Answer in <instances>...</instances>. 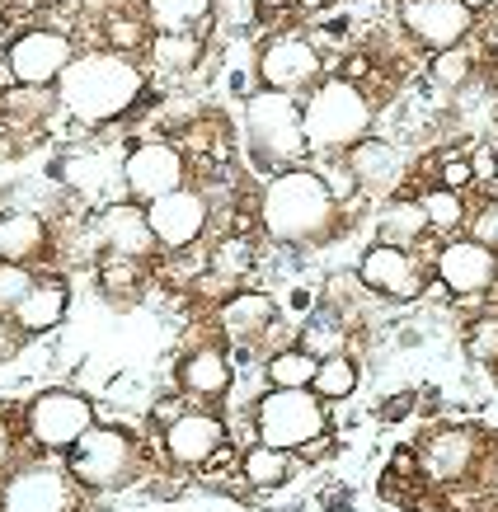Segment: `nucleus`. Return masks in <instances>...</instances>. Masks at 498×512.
I'll list each match as a JSON object with an SVG mask.
<instances>
[{
    "mask_svg": "<svg viewBox=\"0 0 498 512\" xmlns=\"http://www.w3.org/2000/svg\"><path fill=\"white\" fill-rule=\"evenodd\" d=\"M146 90V71L137 66V57H123L113 47H90L76 52L71 66L57 80V99L62 113L76 118L80 127H109L118 123Z\"/></svg>",
    "mask_w": 498,
    "mask_h": 512,
    "instance_id": "1",
    "label": "nucleus"
},
{
    "mask_svg": "<svg viewBox=\"0 0 498 512\" xmlns=\"http://www.w3.org/2000/svg\"><path fill=\"white\" fill-rule=\"evenodd\" d=\"M334 221H339V202L311 165L268 174L264 193H259V226H264L268 240L315 245V240H325L334 231Z\"/></svg>",
    "mask_w": 498,
    "mask_h": 512,
    "instance_id": "2",
    "label": "nucleus"
},
{
    "mask_svg": "<svg viewBox=\"0 0 498 512\" xmlns=\"http://www.w3.org/2000/svg\"><path fill=\"white\" fill-rule=\"evenodd\" d=\"M240 132H245L249 160L264 174L301 170L311 146H306V127H301V99L278 90H249L240 104Z\"/></svg>",
    "mask_w": 498,
    "mask_h": 512,
    "instance_id": "3",
    "label": "nucleus"
},
{
    "mask_svg": "<svg viewBox=\"0 0 498 512\" xmlns=\"http://www.w3.org/2000/svg\"><path fill=\"white\" fill-rule=\"evenodd\" d=\"M376 104L372 94L343 76H325L306 99H301V127L311 156H343L348 146L372 137Z\"/></svg>",
    "mask_w": 498,
    "mask_h": 512,
    "instance_id": "4",
    "label": "nucleus"
},
{
    "mask_svg": "<svg viewBox=\"0 0 498 512\" xmlns=\"http://www.w3.org/2000/svg\"><path fill=\"white\" fill-rule=\"evenodd\" d=\"M137 466H141L137 437L127 433V428H118V423H94L90 433L66 451V470L90 494H118V489H127V484L137 480Z\"/></svg>",
    "mask_w": 498,
    "mask_h": 512,
    "instance_id": "5",
    "label": "nucleus"
},
{
    "mask_svg": "<svg viewBox=\"0 0 498 512\" xmlns=\"http://www.w3.org/2000/svg\"><path fill=\"white\" fill-rule=\"evenodd\" d=\"M329 409L315 390H264L254 400V437L264 447L301 451L306 442L325 437Z\"/></svg>",
    "mask_w": 498,
    "mask_h": 512,
    "instance_id": "6",
    "label": "nucleus"
},
{
    "mask_svg": "<svg viewBox=\"0 0 498 512\" xmlns=\"http://www.w3.org/2000/svg\"><path fill=\"white\" fill-rule=\"evenodd\" d=\"M94 423H99V409L80 390L66 386H52L24 404V437L33 447H43L47 456H66Z\"/></svg>",
    "mask_w": 498,
    "mask_h": 512,
    "instance_id": "7",
    "label": "nucleus"
},
{
    "mask_svg": "<svg viewBox=\"0 0 498 512\" xmlns=\"http://www.w3.org/2000/svg\"><path fill=\"white\" fill-rule=\"evenodd\" d=\"M0 512H80V484L57 461H29L0 480Z\"/></svg>",
    "mask_w": 498,
    "mask_h": 512,
    "instance_id": "8",
    "label": "nucleus"
},
{
    "mask_svg": "<svg viewBox=\"0 0 498 512\" xmlns=\"http://www.w3.org/2000/svg\"><path fill=\"white\" fill-rule=\"evenodd\" d=\"M76 57L71 33L62 29H24L15 43L5 47V76L10 85H29V90H57L62 71Z\"/></svg>",
    "mask_w": 498,
    "mask_h": 512,
    "instance_id": "9",
    "label": "nucleus"
},
{
    "mask_svg": "<svg viewBox=\"0 0 498 512\" xmlns=\"http://www.w3.org/2000/svg\"><path fill=\"white\" fill-rule=\"evenodd\" d=\"M254 71H259V85H264V90L306 99V94L325 80V57H320V47H315L311 38H301V33H278V38L264 43Z\"/></svg>",
    "mask_w": 498,
    "mask_h": 512,
    "instance_id": "10",
    "label": "nucleus"
},
{
    "mask_svg": "<svg viewBox=\"0 0 498 512\" xmlns=\"http://www.w3.org/2000/svg\"><path fill=\"white\" fill-rule=\"evenodd\" d=\"M358 278H362L367 292L386 296V301H395V306H414V301H423L433 273H428V259H423L419 249L367 245L362 249V259H358Z\"/></svg>",
    "mask_w": 498,
    "mask_h": 512,
    "instance_id": "11",
    "label": "nucleus"
},
{
    "mask_svg": "<svg viewBox=\"0 0 498 512\" xmlns=\"http://www.w3.org/2000/svg\"><path fill=\"white\" fill-rule=\"evenodd\" d=\"M188 184V160L174 141H137L123 156V188L127 198L151 207L156 198Z\"/></svg>",
    "mask_w": 498,
    "mask_h": 512,
    "instance_id": "12",
    "label": "nucleus"
},
{
    "mask_svg": "<svg viewBox=\"0 0 498 512\" xmlns=\"http://www.w3.org/2000/svg\"><path fill=\"white\" fill-rule=\"evenodd\" d=\"M433 278L452 296H489L498 282V254L470 235H452L447 245L433 254Z\"/></svg>",
    "mask_w": 498,
    "mask_h": 512,
    "instance_id": "13",
    "label": "nucleus"
},
{
    "mask_svg": "<svg viewBox=\"0 0 498 512\" xmlns=\"http://www.w3.org/2000/svg\"><path fill=\"white\" fill-rule=\"evenodd\" d=\"M400 24L423 52L461 47L475 33V15L461 0H400Z\"/></svg>",
    "mask_w": 498,
    "mask_h": 512,
    "instance_id": "14",
    "label": "nucleus"
},
{
    "mask_svg": "<svg viewBox=\"0 0 498 512\" xmlns=\"http://www.w3.org/2000/svg\"><path fill=\"white\" fill-rule=\"evenodd\" d=\"M207 221H212L207 217V198L188 184L146 207V226H151V235H156V245L170 249V254H184V249L198 245V240L207 235Z\"/></svg>",
    "mask_w": 498,
    "mask_h": 512,
    "instance_id": "15",
    "label": "nucleus"
},
{
    "mask_svg": "<svg viewBox=\"0 0 498 512\" xmlns=\"http://www.w3.org/2000/svg\"><path fill=\"white\" fill-rule=\"evenodd\" d=\"M231 442V428L212 409H188L184 419H174L170 428H160V447L165 461L179 470H203L221 447Z\"/></svg>",
    "mask_w": 498,
    "mask_h": 512,
    "instance_id": "16",
    "label": "nucleus"
},
{
    "mask_svg": "<svg viewBox=\"0 0 498 512\" xmlns=\"http://www.w3.org/2000/svg\"><path fill=\"white\" fill-rule=\"evenodd\" d=\"M480 437L470 428H433L423 437L414 456H419V475L433 489H447V484H466L475 461H480Z\"/></svg>",
    "mask_w": 498,
    "mask_h": 512,
    "instance_id": "17",
    "label": "nucleus"
},
{
    "mask_svg": "<svg viewBox=\"0 0 498 512\" xmlns=\"http://www.w3.org/2000/svg\"><path fill=\"white\" fill-rule=\"evenodd\" d=\"M90 240L104 254H118V259H151L156 254V235H151V226H146V207L141 202H132V198H123V202H109L99 217L90 221Z\"/></svg>",
    "mask_w": 498,
    "mask_h": 512,
    "instance_id": "18",
    "label": "nucleus"
},
{
    "mask_svg": "<svg viewBox=\"0 0 498 512\" xmlns=\"http://www.w3.org/2000/svg\"><path fill=\"white\" fill-rule=\"evenodd\" d=\"M278 301L268 292H231L226 301H221L217 311V325L221 334L231 343H249V348H259V343L268 339V329L278 325Z\"/></svg>",
    "mask_w": 498,
    "mask_h": 512,
    "instance_id": "19",
    "label": "nucleus"
},
{
    "mask_svg": "<svg viewBox=\"0 0 498 512\" xmlns=\"http://www.w3.org/2000/svg\"><path fill=\"white\" fill-rule=\"evenodd\" d=\"M235 386V362L221 348H193V353L179 362V390L188 400H203V404H217L226 400Z\"/></svg>",
    "mask_w": 498,
    "mask_h": 512,
    "instance_id": "20",
    "label": "nucleus"
},
{
    "mask_svg": "<svg viewBox=\"0 0 498 512\" xmlns=\"http://www.w3.org/2000/svg\"><path fill=\"white\" fill-rule=\"evenodd\" d=\"M66 311H71V287L62 278H38L33 292L10 311V320H15V329L24 339H38V334H52L62 325Z\"/></svg>",
    "mask_w": 498,
    "mask_h": 512,
    "instance_id": "21",
    "label": "nucleus"
},
{
    "mask_svg": "<svg viewBox=\"0 0 498 512\" xmlns=\"http://www.w3.org/2000/svg\"><path fill=\"white\" fill-rule=\"evenodd\" d=\"M428 217H423L419 198H395L376 212V240L372 245H395V249H419L428 240Z\"/></svg>",
    "mask_w": 498,
    "mask_h": 512,
    "instance_id": "22",
    "label": "nucleus"
},
{
    "mask_svg": "<svg viewBox=\"0 0 498 512\" xmlns=\"http://www.w3.org/2000/svg\"><path fill=\"white\" fill-rule=\"evenodd\" d=\"M296 475V451H278V447H264V442H249L240 451V480L259 494H273L282 484H292Z\"/></svg>",
    "mask_w": 498,
    "mask_h": 512,
    "instance_id": "23",
    "label": "nucleus"
},
{
    "mask_svg": "<svg viewBox=\"0 0 498 512\" xmlns=\"http://www.w3.org/2000/svg\"><path fill=\"white\" fill-rule=\"evenodd\" d=\"M203 33H151V43H146V57L156 66L160 76H188V71H198L203 62Z\"/></svg>",
    "mask_w": 498,
    "mask_h": 512,
    "instance_id": "24",
    "label": "nucleus"
},
{
    "mask_svg": "<svg viewBox=\"0 0 498 512\" xmlns=\"http://www.w3.org/2000/svg\"><path fill=\"white\" fill-rule=\"evenodd\" d=\"M151 33H203L212 0H141Z\"/></svg>",
    "mask_w": 498,
    "mask_h": 512,
    "instance_id": "25",
    "label": "nucleus"
},
{
    "mask_svg": "<svg viewBox=\"0 0 498 512\" xmlns=\"http://www.w3.org/2000/svg\"><path fill=\"white\" fill-rule=\"evenodd\" d=\"M296 348H301V353H311L315 362L348 353V325H343V315L334 311V306L311 311L306 315V325L296 329Z\"/></svg>",
    "mask_w": 498,
    "mask_h": 512,
    "instance_id": "26",
    "label": "nucleus"
},
{
    "mask_svg": "<svg viewBox=\"0 0 498 512\" xmlns=\"http://www.w3.org/2000/svg\"><path fill=\"white\" fill-rule=\"evenodd\" d=\"M343 165L353 170L358 184H390V179L400 174V151L381 137H362L358 146L343 151Z\"/></svg>",
    "mask_w": 498,
    "mask_h": 512,
    "instance_id": "27",
    "label": "nucleus"
},
{
    "mask_svg": "<svg viewBox=\"0 0 498 512\" xmlns=\"http://www.w3.org/2000/svg\"><path fill=\"white\" fill-rule=\"evenodd\" d=\"M52 109H62L57 90H29V85H10V90L0 94V118H5V123H15V127L43 123Z\"/></svg>",
    "mask_w": 498,
    "mask_h": 512,
    "instance_id": "28",
    "label": "nucleus"
},
{
    "mask_svg": "<svg viewBox=\"0 0 498 512\" xmlns=\"http://www.w3.org/2000/svg\"><path fill=\"white\" fill-rule=\"evenodd\" d=\"M5 226V240H0V259H15V264H29L38 259L47 245V231L43 221L33 217V212H15V217H0Z\"/></svg>",
    "mask_w": 498,
    "mask_h": 512,
    "instance_id": "29",
    "label": "nucleus"
},
{
    "mask_svg": "<svg viewBox=\"0 0 498 512\" xmlns=\"http://www.w3.org/2000/svg\"><path fill=\"white\" fill-rule=\"evenodd\" d=\"M315 367H320V362L292 343V348L264 357V381H268V390H311Z\"/></svg>",
    "mask_w": 498,
    "mask_h": 512,
    "instance_id": "30",
    "label": "nucleus"
},
{
    "mask_svg": "<svg viewBox=\"0 0 498 512\" xmlns=\"http://www.w3.org/2000/svg\"><path fill=\"white\" fill-rule=\"evenodd\" d=\"M419 207H423V217H428V231L433 235H447L452 240L461 226H466V198L461 193H452V188H442V184H433V188H423L419 193Z\"/></svg>",
    "mask_w": 498,
    "mask_h": 512,
    "instance_id": "31",
    "label": "nucleus"
},
{
    "mask_svg": "<svg viewBox=\"0 0 498 512\" xmlns=\"http://www.w3.org/2000/svg\"><path fill=\"white\" fill-rule=\"evenodd\" d=\"M311 390L320 395L325 404H339V400H348L353 390H358V362L348 353H339V357H325L320 367H315V381H311Z\"/></svg>",
    "mask_w": 498,
    "mask_h": 512,
    "instance_id": "32",
    "label": "nucleus"
},
{
    "mask_svg": "<svg viewBox=\"0 0 498 512\" xmlns=\"http://www.w3.org/2000/svg\"><path fill=\"white\" fill-rule=\"evenodd\" d=\"M475 71V57H470V47H447V52H428V80H433L437 90H461Z\"/></svg>",
    "mask_w": 498,
    "mask_h": 512,
    "instance_id": "33",
    "label": "nucleus"
},
{
    "mask_svg": "<svg viewBox=\"0 0 498 512\" xmlns=\"http://www.w3.org/2000/svg\"><path fill=\"white\" fill-rule=\"evenodd\" d=\"M141 259H118V254H104L99 259V292L104 296H132L137 292V282H141Z\"/></svg>",
    "mask_w": 498,
    "mask_h": 512,
    "instance_id": "34",
    "label": "nucleus"
},
{
    "mask_svg": "<svg viewBox=\"0 0 498 512\" xmlns=\"http://www.w3.org/2000/svg\"><path fill=\"white\" fill-rule=\"evenodd\" d=\"M146 43H151V24H146V15H118V10H113L109 15V43L104 47L132 57V52H141Z\"/></svg>",
    "mask_w": 498,
    "mask_h": 512,
    "instance_id": "35",
    "label": "nucleus"
},
{
    "mask_svg": "<svg viewBox=\"0 0 498 512\" xmlns=\"http://www.w3.org/2000/svg\"><path fill=\"white\" fill-rule=\"evenodd\" d=\"M33 282H38V273H33L29 264H15V259H0V315H10L24 301V296L33 292Z\"/></svg>",
    "mask_w": 498,
    "mask_h": 512,
    "instance_id": "36",
    "label": "nucleus"
},
{
    "mask_svg": "<svg viewBox=\"0 0 498 512\" xmlns=\"http://www.w3.org/2000/svg\"><path fill=\"white\" fill-rule=\"evenodd\" d=\"M466 348L475 362L498 367V315H480V320L466 329Z\"/></svg>",
    "mask_w": 498,
    "mask_h": 512,
    "instance_id": "37",
    "label": "nucleus"
},
{
    "mask_svg": "<svg viewBox=\"0 0 498 512\" xmlns=\"http://www.w3.org/2000/svg\"><path fill=\"white\" fill-rule=\"evenodd\" d=\"M437 184H442V188H452V193H466V188L475 184L470 156H442V165H437Z\"/></svg>",
    "mask_w": 498,
    "mask_h": 512,
    "instance_id": "38",
    "label": "nucleus"
},
{
    "mask_svg": "<svg viewBox=\"0 0 498 512\" xmlns=\"http://www.w3.org/2000/svg\"><path fill=\"white\" fill-rule=\"evenodd\" d=\"M470 226V240H480V245H489L498 254V198H489L480 207V217L475 221H466Z\"/></svg>",
    "mask_w": 498,
    "mask_h": 512,
    "instance_id": "39",
    "label": "nucleus"
},
{
    "mask_svg": "<svg viewBox=\"0 0 498 512\" xmlns=\"http://www.w3.org/2000/svg\"><path fill=\"white\" fill-rule=\"evenodd\" d=\"M15 466H19V428H15V419L0 409V480Z\"/></svg>",
    "mask_w": 498,
    "mask_h": 512,
    "instance_id": "40",
    "label": "nucleus"
},
{
    "mask_svg": "<svg viewBox=\"0 0 498 512\" xmlns=\"http://www.w3.org/2000/svg\"><path fill=\"white\" fill-rule=\"evenodd\" d=\"M188 414V395H160L156 404H151V419H156V428H170L174 419H184Z\"/></svg>",
    "mask_w": 498,
    "mask_h": 512,
    "instance_id": "41",
    "label": "nucleus"
},
{
    "mask_svg": "<svg viewBox=\"0 0 498 512\" xmlns=\"http://www.w3.org/2000/svg\"><path fill=\"white\" fill-rule=\"evenodd\" d=\"M376 414H381V419H386V423H400V419H409V414H414V390H400V395H386Z\"/></svg>",
    "mask_w": 498,
    "mask_h": 512,
    "instance_id": "42",
    "label": "nucleus"
},
{
    "mask_svg": "<svg viewBox=\"0 0 498 512\" xmlns=\"http://www.w3.org/2000/svg\"><path fill=\"white\" fill-rule=\"evenodd\" d=\"M470 170H475V184H494L498 179V156L494 151H489V146H480V151H475V156H470Z\"/></svg>",
    "mask_w": 498,
    "mask_h": 512,
    "instance_id": "43",
    "label": "nucleus"
},
{
    "mask_svg": "<svg viewBox=\"0 0 498 512\" xmlns=\"http://www.w3.org/2000/svg\"><path fill=\"white\" fill-rule=\"evenodd\" d=\"M19 343H24V334L15 329V320H10V315H0V362H10V357L19 353Z\"/></svg>",
    "mask_w": 498,
    "mask_h": 512,
    "instance_id": "44",
    "label": "nucleus"
},
{
    "mask_svg": "<svg viewBox=\"0 0 498 512\" xmlns=\"http://www.w3.org/2000/svg\"><path fill=\"white\" fill-rule=\"evenodd\" d=\"M254 5H259V15H278V10H287L292 0H254Z\"/></svg>",
    "mask_w": 498,
    "mask_h": 512,
    "instance_id": "45",
    "label": "nucleus"
},
{
    "mask_svg": "<svg viewBox=\"0 0 498 512\" xmlns=\"http://www.w3.org/2000/svg\"><path fill=\"white\" fill-rule=\"evenodd\" d=\"M461 5H466L470 15H484V10H494L498 0H461Z\"/></svg>",
    "mask_w": 498,
    "mask_h": 512,
    "instance_id": "46",
    "label": "nucleus"
},
{
    "mask_svg": "<svg viewBox=\"0 0 498 512\" xmlns=\"http://www.w3.org/2000/svg\"><path fill=\"white\" fill-rule=\"evenodd\" d=\"M484 47H489V52H498V19L484 29Z\"/></svg>",
    "mask_w": 498,
    "mask_h": 512,
    "instance_id": "47",
    "label": "nucleus"
},
{
    "mask_svg": "<svg viewBox=\"0 0 498 512\" xmlns=\"http://www.w3.org/2000/svg\"><path fill=\"white\" fill-rule=\"evenodd\" d=\"M0 240H5V226H0Z\"/></svg>",
    "mask_w": 498,
    "mask_h": 512,
    "instance_id": "48",
    "label": "nucleus"
}]
</instances>
